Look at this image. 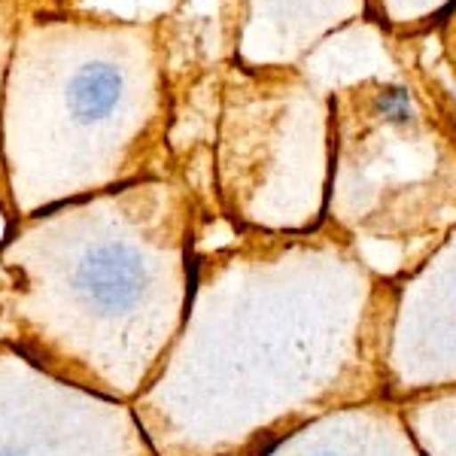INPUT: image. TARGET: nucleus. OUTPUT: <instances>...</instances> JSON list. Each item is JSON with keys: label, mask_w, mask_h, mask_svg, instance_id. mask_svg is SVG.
I'll return each instance as SVG.
<instances>
[{"label": "nucleus", "mask_w": 456, "mask_h": 456, "mask_svg": "<svg viewBox=\"0 0 456 456\" xmlns=\"http://www.w3.org/2000/svg\"><path fill=\"white\" fill-rule=\"evenodd\" d=\"M374 104H378V113L393 125H408L414 119V101L404 88H384Z\"/></svg>", "instance_id": "2"}, {"label": "nucleus", "mask_w": 456, "mask_h": 456, "mask_svg": "<svg viewBox=\"0 0 456 456\" xmlns=\"http://www.w3.org/2000/svg\"><path fill=\"white\" fill-rule=\"evenodd\" d=\"M119 94H122L119 70H113L110 64H98V68H83L73 77L68 101L73 113L83 122H98L116 107Z\"/></svg>", "instance_id": "1"}, {"label": "nucleus", "mask_w": 456, "mask_h": 456, "mask_svg": "<svg viewBox=\"0 0 456 456\" xmlns=\"http://www.w3.org/2000/svg\"><path fill=\"white\" fill-rule=\"evenodd\" d=\"M320 456H335V453H320Z\"/></svg>", "instance_id": "3"}]
</instances>
